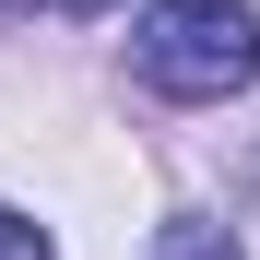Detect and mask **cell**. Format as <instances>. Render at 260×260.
<instances>
[{"label":"cell","instance_id":"3","mask_svg":"<svg viewBox=\"0 0 260 260\" xmlns=\"http://www.w3.org/2000/svg\"><path fill=\"white\" fill-rule=\"evenodd\" d=\"M59 12H107V0H59Z\"/></svg>","mask_w":260,"mask_h":260},{"label":"cell","instance_id":"2","mask_svg":"<svg viewBox=\"0 0 260 260\" xmlns=\"http://www.w3.org/2000/svg\"><path fill=\"white\" fill-rule=\"evenodd\" d=\"M0 260H59V248H48V225H24V213H0Z\"/></svg>","mask_w":260,"mask_h":260},{"label":"cell","instance_id":"1","mask_svg":"<svg viewBox=\"0 0 260 260\" xmlns=\"http://www.w3.org/2000/svg\"><path fill=\"white\" fill-rule=\"evenodd\" d=\"M130 71L178 107H225L260 83V12L248 0H154L130 24Z\"/></svg>","mask_w":260,"mask_h":260}]
</instances>
